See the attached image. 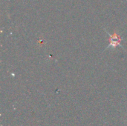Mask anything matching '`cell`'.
<instances>
[{
    "label": "cell",
    "instance_id": "1",
    "mask_svg": "<svg viewBox=\"0 0 127 126\" xmlns=\"http://www.w3.org/2000/svg\"><path fill=\"white\" fill-rule=\"evenodd\" d=\"M110 38H109V45L108 46V48L112 47V48H116L118 46H121V42L122 41V39L119 34L117 33H114L113 34H109Z\"/></svg>",
    "mask_w": 127,
    "mask_h": 126
}]
</instances>
